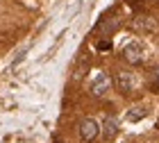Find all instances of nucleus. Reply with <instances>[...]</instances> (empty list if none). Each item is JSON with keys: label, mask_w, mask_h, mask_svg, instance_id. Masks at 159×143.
<instances>
[{"label": "nucleus", "mask_w": 159, "mask_h": 143, "mask_svg": "<svg viewBox=\"0 0 159 143\" xmlns=\"http://www.w3.org/2000/svg\"><path fill=\"white\" fill-rule=\"evenodd\" d=\"M114 84H116V89L120 93H132L136 89V77H134L132 70L120 68V70H116V75H114Z\"/></svg>", "instance_id": "f257e3e1"}, {"label": "nucleus", "mask_w": 159, "mask_h": 143, "mask_svg": "<svg viewBox=\"0 0 159 143\" xmlns=\"http://www.w3.org/2000/svg\"><path fill=\"white\" fill-rule=\"evenodd\" d=\"M111 84H114V80H111V75L109 73H98L96 77H93V82H91V96L93 98H105L107 93H109V89H111Z\"/></svg>", "instance_id": "f03ea898"}, {"label": "nucleus", "mask_w": 159, "mask_h": 143, "mask_svg": "<svg viewBox=\"0 0 159 143\" xmlns=\"http://www.w3.org/2000/svg\"><path fill=\"white\" fill-rule=\"evenodd\" d=\"M77 134H80V139H82V143H93L100 134V127L93 118H82L80 125H77Z\"/></svg>", "instance_id": "7ed1b4c3"}, {"label": "nucleus", "mask_w": 159, "mask_h": 143, "mask_svg": "<svg viewBox=\"0 0 159 143\" xmlns=\"http://www.w3.org/2000/svg\"><path fill=\"white\" fill-rule=\"evenodd\" d=\"M123 59H125L127 64H132V66L141 64L143 61V48H141V43H136V41L127 43L125 48H123Z\"/></svg>", "instance_id": "20e7f679"}, {"label": "nucleus", "mask_w": 159, "mask_h": 143, "mask_svg": "<svg viewBox=\"0 0 159 143\" xmlns=\"http://www.w3.org/2000/svg\"><path fill=\"white\" fill-rule=\"evenodd\" d=\"M116 134H118V118L114 114H109L102 123V136H105V141H111Z\"/></svg>", "instance_id": "39448f33"}, {"label": "nucleus", "mask_w": 159, "mask_h": 143, "mask_svg": "<svg viewBox=\"0 0 159 143\" xmlns=\"http://www.w3.org/2000/svg\"><path fill=\"white\" fill-rule=\"evenodd\" d=\"M148 116V107H132V111H127V120H132V123H136V120L146 118Z\"/></svg>", "instance_id": "423d86ee"}, {"label": "nucleus", "mask_w": 159, "mask_h": 143, "mask_svg": "<svg viewBox=\"0 0 159 143\" xmlns=\"http://www.w3.org/2000/svg\"><path fill=\"white\" fill-rule=\"evenodd\" d=\"M134 30H155V23H152V18H148V16H139V18H136L134 20Z\"/></svg>", "instance_id": "0eeeda50"}, {"label": "nucleus", "mask_w": 159, "mask_h": 143, "mask_svg": "<svg viewBox=\"0 0 159 143\" xmlns=\"http://www.w3.org/2000/svg\"><path fill=\"white\" fill-rule=\"evenodd\" d=\"M150 91L159 93V68H155V70H152V80H150Z\"/></svg>", "instance_id": "6e6552de"}, {"label": "nucleus", "mask_w": 159, "mask_h": 143, "mask_svg": "<svg viewBox=\"0 0 159 143\" xmlns=\"http://www.w3.org/2000/svg\"><path fill=\"white\" fill-rule=\"evenodd\" d=\"M52 143H66V141H61V139H59V136H57V139H55V141H52Z\"/></svg>", "instance_id": "1a4fd4ad"}, {"label": "nucleus", "mask_w": 159, "mask_h": 143, "mask_svg": "<svg viewBox=\"0 0 159 143\" xmlns=\"http://www.w3.org/2000/svg\"><path fill=\"white\" fill-rule=\"evenodd\" d=\"M157 2H159V0H157Z\"/></svg>", "instance_id": "9d476101"}]
</instances>
